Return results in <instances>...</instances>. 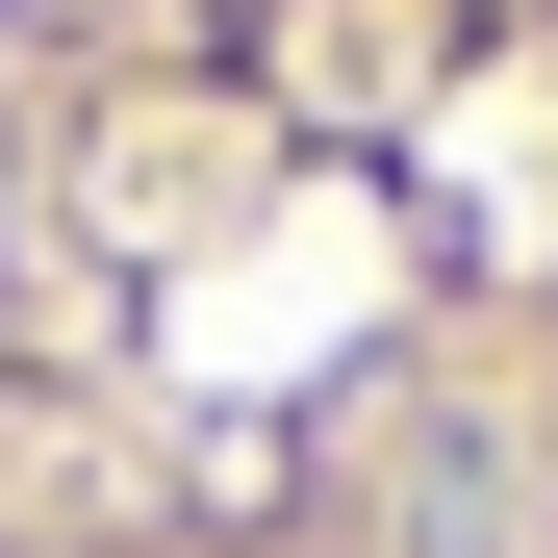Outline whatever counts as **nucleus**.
Wrapping results in <instances>:
<instances>
[{
    "mask_svg": "<svg viewBox=\"0 0 558 558\" xmlns=\"http://www.w3.org/2000/svg\"><path fill=\"white\" fill-rule=\"evenodd\" d=\"M533 533V483H508V457L483 432H407V483H381V558H508Z\"/></svg>",
    "mask_w": 558,
    "mask_h": 558,
    "instance_id": "1",
    "label": "nucleus"
}]
</instances>
